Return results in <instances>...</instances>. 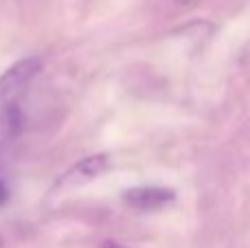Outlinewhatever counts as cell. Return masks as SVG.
<instances>
[{
	"mask_svg": "<svg viewBox=\"0 0 250 248\" xmlns=\"http://www.w3.org/2000/svg\"><path fill=\"white\" fill-rule=\"evenodd\" d=\"M173 198H176V193L165 187H134L123 193L125 205H129L132 209H138V211L160 209V207L173 202Z\"/></svg>",
	"mask_w": 250,
	"mask_h": 248,
	"instance_id": "3",
	"label": "cell"
},
{
	"mask_svg": "<svg viewBox=\"0 0 250 248\" xmlns=\"http://www.w3.org/2000/svg\"><path fill=\"white\" fill-rule=\"evenodd\" d=\"M40 70H42V60L40 57H26V60H20L13 66H9L0 75V101L20 92Z\"/></svg>",
	"mask_w": 250,
	"mask_h": 248,
	"instance_id": "2",
	"label": "cell"
},
{
	"mask_svg": "<svg viewBox=\"0 0 250 248\" xmlns=\"http://www.w3.org/2000/svg\"><path fill=\"white\" fill-rule=\"evenodd\" d=\"M0 246H2V237H0Z\"/></svg>",
	"mask_w": 250,
	"mask_h": 248,
	"instance_id": "6",
	"label": "cell"
},
{
	"mask_svg": "<svg viewBox=\"0 0 250 248\" xmlns=\"http://www.w3.org/2000/svg\"><path fill=\"white\" fill-rule=\"evenodd\" d=\"M176 2H178V4H191L193 0H176Z\"/></svg>",
	"mask_w": 250,
	"mask_h": 248,
	"instance_id": "5",
	"label": "cell"
},
{
	"mask_svg": "<svg viewBox=\"0 0 250 248\" xmlns=\"http://www.w3.org/2000/svg\"><path fill=\"white\" fill-rule=\"evenodd\" d=\"M7 198H9V189H7V185H4V180L0 178V205H4Z\"/></svg>",
	"mask_w": 250,
	"mask_h": 248,
	"instance_id": "4",
	"label": "cell"
},
{
	"mask_svg": "<svg viewBox=\"0 0 250 248\" xmlns=\"http://www.w3.org/2000/svg\"><path fill=\"white\" fill-rule=\"evenodd\" d=\"M105 169H108V154H92V156H88V158H82V161L75 163V165L57 180L53 191L75 189L86 183H92V180L104 174Z\"/></svg>",
	"mask_w": 250,
	"mask_h": 248,
	"instance_id": "1",
	"label": "cell"
}]
</instances>
